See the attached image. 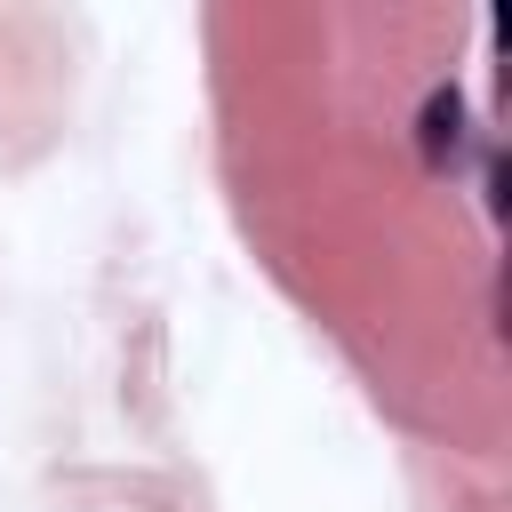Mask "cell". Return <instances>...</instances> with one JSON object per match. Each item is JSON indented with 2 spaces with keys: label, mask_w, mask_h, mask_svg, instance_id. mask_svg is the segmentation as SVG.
<instances>
[{
  "label": "cell",
  "mask_w": 512,
  "mask_h": 512,
  "mask_svg": "<svg viewBox=\"0 0 512 512\" xmlns=\"http://www.w3.org/2000/svg\"><path fill=\"white\" fill-rule=\"evenodd\" d=\"M464 144H472V104H464V88H432L424 96V112H416V152H424V168L432 176H448L456 160H464Z\"/></svg>",
  "instance_id": "cell-1"
}]
</instances>
